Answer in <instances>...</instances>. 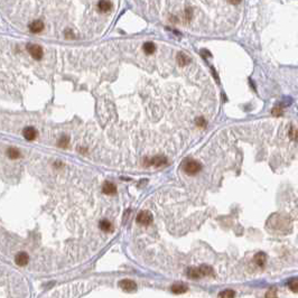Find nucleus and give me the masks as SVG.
Returning a JSON list of instances; mask_svg holds the SVG:
<instances>
[{
  "label": "nucleus",
  "instance_id": "obj_8",
  "mask_svg": "<svg viewBox=\"0 0 298 298\" xmlns=\"http://www.w3.org/2000/svg\"><path fill=\"white\" fill-rule=\"evenodd\" d=\"M102 192L106 194V195H113V194L117 193V187L111 182H104V184L102 186Z\"/></svg>",
  "mask_w": 298,
  "mask_h": 298
},
{
  "label": "nucleus",
  "instance_id": "obj_20",
  "mask_svg": "<svg viewBox=\"0 0 298 298\" xmlns=\"http://www.w3.org/2000/svg\"><path fill=\"white\" fill-rule=\"evenodd\" d=\"M289 138L291 140H295V141H298V128L297 127H295V125H291L289 129Z\"/></svg>",
  "mask_w": 298,
  "mask_h": 298
},
{
  "label": "nucleus",
  "instance_id": "obj_2",
  "mask_svg": "<svg viewBox=\"0 0 298 298\" xmlns=\"http://www.w3.org/2000/svg\"><path fill=\"white\" fill-rule=\"evenodd\" d=\"M183 169H184V172L186 174H188V175H195V174L201 172L202 165H201V163L193 160V159H186L183 163Z\"/></svg>",
  "mask_w": 298,
  "mask_h": 298
},
{
  "label": "nucleus",
  "instance_id": "obj_11",
  "mask_svg": "<svg viewBox=\"0 0 298 298\" xmlns=\"http://www.w3.org/2000/svg\"><path fill=\"white\" fill-rule=\"evenodd\" d=\"M113 7V4L111 1H99L98 9L100 12H108Z\"/></svg>",
  "mask_w": 298,
  "mask_h": 298
},
{
  "label": "nucleus",
  "instance_id": "obj_14",
  "mask_svg": "<svg viewBox=\"0 0 298 298\" xmlns=\"http://www.w3.org/2000/svg\"><path fill=\"white\" fill-rule=\"evenodd\" d=\"M186 274L191 279H198L200 277H202L200 268H188Z\"/></svg>",
  "mask_w": 298,
  "mask_h": 298
},
{
  "label": "nucleus",
  "instance_id": "obj_1",
  "mask_svg": "<svg viewBox=\"0 0 298 298\" xmlns=\"http://www.w3.org/2000/svg\"><path fill=\"white\" fill-rule=\"evenodd\" d=\"M267 227L277 233H287L291 230V221L284 214L274 213L267 221Z\"/></svg>",
  "mask_w": 298,
  "mask_h": 298
},
{
  "label": "nucleus",
  "instance_id": "obj_15",
  "mask_svg": "<svg viewBox=\"0 0 298 298\" xmlns=\"http://www.w3.org/2000/svg\"><path fill=\"white\" fill-rule=\"evenodd\" d=\"M172 291L174 294H184L187 291V286H185L183 284H176L172 286Z\"/></svg>",
  "mask_w": 298,
  "mask_h": 298
},
{
  "label": "nucleus",
  "instance_id": "obj_17",
  "mask_svg": "<svg viewBox=\"0 0 298 298\" xmlns=\"http://www.w3.org/2000/svg\"><path fill=\"white\" fill-rule=\"evenodd\" d=\"M142 48H144V52H145V53H146V54H147V55L153 54L154 52L156 51V46H155V44H154V43H150V42H147V43L144 44V46H142Z\"/></svg>",
  "mask_w": 298,
  "mask_h": 298
},
{
  "label": "nucleus",
  "instance_id": "obj_12",
  "mask_svg": "<svg viewBox=\"0 0 298 298\" xmlns=\"http://www.w3.org/2000/svg\"><path fill=\"white\" fill-rule=\"evenodd\" d=\"M176 59H177V63H178L179 66H185V65H187L188 63L191 62V57L187 56L185 53H178Z\"/></svg>",
  "mask_w": 298,
  "mask_h": 298
},
{
  "label": "nucleus",
  "instance_id": "obj_19",
  "mask_svg": "<svg viewBox=\"0 0 298 298\" xmlns=\"http://www.w3.org/2000/svg\"><path fill=\"white\" fill-rule=\"evenodd\" d=\"M7 155L10 159H17V158H19L20 157V151L17 148L11 147V148H9L7 150Z\"/></svg>",
  "mask_w": 298,
  "mask_h": 298
},
{
  "label": "nucleus",
  "instance_id": "obj_3",
  "mask_svg": "<svg viewBox=\"0 0 298 298\" xmlns=\"http://www.w3.org/2000/svg\"><path fill=\"white\" fill-rule=\"evenodd\" d=\"M27 51L28 53L31 55V57L36 61H40L43 59V48L37 45V44H28L27 45Z\"/></svg>",
  "mask_w": 298,
  "mask_h": 298
},
{
  "label": "nucleus",
  "instance_id": "obj_5",
  "mask_svg": "<svg viewBox=\"0 0 298 298\" xmlns=\"http://www.w3.org/2000/svg\"><path fill=\"white\" fill-rule=\"evenodd\" d=\"M118 285H119V287H120L122 290H125V291H133V290H136V288H137L136 282H133L132 280H130V279L120 280Z\"/></svg>",
  "mask_w": 298,
  "mask_h": 298
},
{
  "label": "nucleus",
  "instance_id": "obj_25",
  "mask_svg": "<svg viewBox=\"0 0 298 298\" xmlns=\"http://www.w3.org/2000/svg\"><path fill=\"white\" fill-rule=\"evenodd\" d=\"M271 113L274 117H280V116H282V108L281 106H274L271 111Z\"/></svg>",
  "mask_w": 298,
  "mask_h": 298
},
{
  "label": "nucleus",
  "instance_id": "obj_4",
  "mask_svg": "<svg viewBox=\"0 0 298 298\" xmlns=\"http://www.w3.org/2000/svg\"><path fill=\"white\" fill-rule=\"evenodd\" d=\"M138 224L140 225H149V224L153 222V215L149 211H141L139 214L137 215V219H136Z\"/></svg>",
  "mask_w": 298,
  "mask_h": 298
},
{
  "label": "nucleus",
  "instance_id": "obj_23",
  "mask_svg": "<svg viewBox=\"0 0 298 298\" xmlns=\"http://www.w3.org/2000/svg\"><path fill=\"white\" fill-rule=\"evenodd\" d=\"M68 137L67 136H62V138L59 140V147H62V148H66L67 146H68Z\"/></svg>",
  "mask_w": 298,
  "mask_h": 298
},
{
  "label": "nucleus",
  "instance_id": "obj_24",
  "mask_svg": "<svg viewBox=\"0 0 298 298\" xmlns=\"http://www.w3.org/2000/svg\"><path fill=\"white\" fill-rule=\"evenodd\" d=\"M266 298H278L277 297V290L274 288H270L266 293Z\"/></svg>",
  "mask_w": 298,
  "mask_h": 298
},
{
  "label": "nucleus",
  "instance_id": "obj_18",
  "mask_svg": "<svg viewBox=\"0 0 298 298\" xmlns=\"http://www.w3.org/2000/svg\"><path fill=\"white\" fill-rule=\"evenodd\" d=\"M100 229L104 232H110L112 231V224L108 220H102L100 222Z\"/></svg>",
  "mask_w": 298,
  "mask_h": 298
},
{
  "label": "nucleus",
  "instance_id": "obj_26",
  "mask_svg": "<svg viewBox=\"0 0 298 298\" xmlns=\"http://www.w3.org/2000/svg\"><path fill=\"white\" fill-rule=\"evenodd\" d=\"M195 122L196 125H198V127H201V128H205L206 127V121H205V119L203 117H198L195 120Z\"/></svg>",
  "mask_w": 298,
  "mask_h": 298
},
{
  "label": "nucleus",
  "instance_id": "obj_21",
  "mask_svg": "<svg viewBox=\"0 0 298 298\" xmlns=\"http://www.w3.org/2000/svg\"><path fill=\"white\" fill-rule=\"evenodd\" d=\"M220 298H234L235 297V293L234 290L232 289H227V290H223V291H221L219 295Z\"/></svg>",
  "mask_w": 298,
  "mask_h": 298
},
{
  "label": "nucleus",
  "instance_id": "obj_22",
  "mask_svg": "<svg viewBox=\"0 0 298 298\" xmlns=\"http://www.w3.org/2000/svg\"><path fill=\"white\" fill-rule=\"evenodd\" d=\"M288 286H289L290 290L294 291V293H298V280L297 279H293L288 282Z\"/></svg>",
  "mask_w": 298,
  "mask_h": 298
},
{
  "label": "nucleus",
  "instance_id": "obj_13",
  "mask_svg": "<svg viewBox=\"0 0 298 298\" xmlns=\"http://www.w3.org/2000/svg\"><path fill=\"white\" fill-rule=\"evenodd\" d=\"M253 260H255V262L257 263L259 267H263L266 265V261H267L266 253H265V252H258V253L255 255Z\"/></svg>",
  "mask_w": 298,
  "mask_h": 298
},
{
  "label": "nucleus",
  "instance_id": "obj_7",
  "mask_svg": "<svg viewBox=\"0 0 298 298\" xmlns=\"http://www.w3.org/2000/svg\"><path fill=\"white\" fill-rule=\"evenodd\" d=\"M23 135L25 139L26 140H35L36 137H37V131H36L35 128H33V127H27V128H25L23 131Z\"/></svg>",
  "mask_w": 298,
  "mask_h": 298
},
{
  "label": "nucleus",
  "instance_id": "obj_9",
  "mask_svg": "<svg viewBox=\"0 0 298 298\" xmlns=\"http://www.w3.org/2000/svg\"><path fill=\"white\" fill-rule=\"evenodd\" d=\"M167 164V159L163 156H156L151 158L149 160V164L150 166H155V167H160V166H164V165Z\"/></svg>",
  "mask_w": 298,
  "mask_h": 298
},
{
  "label": "nucleus",
  "instance_id": "obj_10",
  "mask_svg": "<svg viewBox=\"0 0 298 298\" xmlns=\"http://www.w3.org/2000/svg\"><path fill=\"white\" fill-rule=\"evenodd\" d=\"M28 260H29V257H28V255L26 253V252H19L18 255H16V258H15L16 263H17L18 266H20V267L26 266L27 262H28Z\"/></svg>",
  "mask_w": 298,
  "mask_h": 298
},
{
  "label": "nucleus",
  "instance_id": "obj_16",
  "mask_svg": "<svg viewBox=\"0 0 298 298\" xmlns=\"http://www.w3.org/2000/svg\"><path fill=\"white\" fill-rule=\"evenodd\" d=\"M200 268V271H201V274L202 276H205V277H208V276H213L214 274V271L212 269V267L208 266V265H202Z\"/></svg>",
  "mask_w": 298,
  "mask_h": 298
},
{
  "label": "nucleus",
  "instance_id": "obj_6",
  "mask_svg": "<svg viewBox=\"0 0 298 298\" xmlns=\"http://www.w3.org/2000/svg\"><path fill=\"white\" fill-rule=\"evenodd\" d=\"M28 28L33 34H39L44 29V23L42 20H34L33 23L29 24Z\"/></svg>",
  "mask_w": 298,
  "mask_h": 298
}]
</instances>
